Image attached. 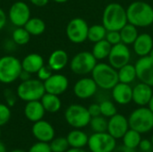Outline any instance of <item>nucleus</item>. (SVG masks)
Listing matches in <instances>:
<instances>
[{
    "label": "nucleus",
    "instance_id": "nucleus-17",
    "mask_svg": "<svg viewBox=\"0 0 153 152\" xmlns=\"http://www.w3.org/2000/svg\"><path fill=\"white\" fill-rule=\"evenodd\" d=\"M98 86L92 78H82L74 87V95L81 99H87L92 97L97 91Z\"/></svg>",
    "mask_w": 153,
    "mask_h": 152
},
{
    "label": "nucleus",
    "instance_id": "nucleus-41",
    "mask_svg": "<svg viewBox=\"0 0 153 152\" xmlns=\"http://www.w3.org/2000/svg\"><path fill=\"white\" fill-rule=\"evenodd\" d=\"M88 110H89V113H90L91 117L98 116L101 115L100 104H91V105H90V107L88 108Z\"/></svg>",
    "mask_w": 153,
    "mask_h": 152
},
{
    "label": "nucleus",
    "instance_id": "nucleus-22",
    "mask_svg": "<svg viewBox=\"0 0 153 152\" xmlns=\"http://www.w3.org/2000/svg\"><path fill=\"white\" fill-rule=\"evenodd\" d=\"M44 65V60L39 54L31 53L26 56L22 61V70L29 73H38L39 70Z\"/></svg>",
    "mask_w": 153,
    "mask_h": 152
},
{
    "label": "nucleus",
    "instance_id": "nucleus-33",
    "mask_svg": "<svg viewBox=\"0 0 153 152\" xmlns=\"http://www.w3.org/2000/svg\"><path fill=\"white\" fill-rule=\"evenodd\" d=\"M30 39V34L24 27H17L13 32V39L17 45H26Z\"/></svg>",
    "mask_w": 153,
    "mask_h": 152
},
{
    "label": "nucleus",
    "instance_id": "nucleus-21",
    "mask_svg": "<svg viewBox=\"0 0 153 152\" xmlns=\"http://www.w3.org/2000/svg\"><path fill=\"white\" fill-rule=\"evenodd\" d=\"M134 53L140 57L148 56L153 48L152 37L148 33L139 34L133 44Z\"/></svg>",
    "mask_w": 153,
    "mask_h": 152
},
{
    "label": "nucleus",
    "instance_id": "nucleus-37",
    "mask_svg": "<svg viewBox=\"0 0 153 152\" xmlns=\"http://www.w3.org/2000/svg\"><path fill=\"white\" fill-rule=\"evenodd\" d=\"M28 152H52V151L48 142H37L30 146Z\"/></svg>",
    "mask_w": 153,
    "mask_h": 152
},
{
    "label": "nucleus",
    "instance_id": "nucleus-36",
    "mask_svg": "<svg viewBox=\"0 0 153 152\" xmlns=\"http://www.w3.org/2000/svg\"><path fill=\"white\" fill-rule=\"evenodd\" d=\"M11 118V109L8 105L0 103V127L6 125Z\"/></svg>",
    "mask_w": 153,
    "mask_h": 152
},
{
    "label": "nucleus",
    "instance_id": "nucleus-19",
    "mask_svg": "<svg viewBox=\"0 0 153 152\" xmlns=\"http://www.w3.org/2000/svg\"><path fill=\"white\" fill-rule=\"evenodd\" d=\"M113 99L119 105H127L133 101V88L123 82H118L112 89Z\"/></svg>",
    "mask_w": 153,
    "mask_h": 152
},
{
    "label": "nucleus",
    "instance_id": "nucleus-43",
    "mask_svg": "<svg viewBox=\"0 0 153 152\" xmlns=\"http://www.w3.org/2000/svg\"><path fill=\"white\" fill-rule=\"evenodd\" d=\"M5 99H6V105H8L9 107H12L15 104V98L13 95H12V93H8V91H5Z\"/></svg>",
    "mask_w": 153,
    "mask_h": 152
},
{
    "label": "nucleus",
    "instance_id": "nucleus-39",
    "mask_svg": "<svg viewBox=\"0 0 153 152\" xmlns=\"http://www.w3.org/2000/svg\"><path fill=\"white\" fill-rule=\"evenodd\" d=\"M52 69L49 67V65H43L39 70V72L37 73H38V78L40 80V81H42V82H44V81H46L47 79H48L53 73H52Z\"/></svg>",
    "mask_w": 153,
    "mask_h": 152
},
{
    "label": "nucleus",
    "instance_id": "nucleus-15",
    "mask_svg": "<svg viewBox=\"0 0 153 152\" xmlns=\"http://www.w3.org/2000/svg\"><path fill=\"white\" fill-rule=\"evenodd\" d=\"M31 133L38 142H50L55 138V129L53 125L43 119L33 123Z\"/></svg>",
    "mask_w": 153,
    "mask_h": 152
},
{
    "label": "nucleus",
    "instance_id": "nucleus-46",
    "mask_svg": "<svg viewBox=\"0 0 153 152\" xmlns=\"http://www.w3.org/2000/svg\"><path fill=\"white\" fill-rule=\"evenodd\" d=\"M65 152H86L83 149H78V148H69Z\"/></svg>",
    "mask_w": 153,
    "mask_h": 152
},
{
    "label": "nucleus",
    "instance_id": "nucleus-16",
    "mask_svg": "<svg viewBox=\"0 0 153 152\" xmlns=\"http://www.w3.org/2000/svg\"><path fill=\"white\" fill-rule=\"evenodd\" d=\"M43 83L46 92L57 96L63 94L67 90L69 85L68 79L60 73L52 74L48 79L44 81Z\"/></svg>",
    "mask_w": 153,
    "mask_h": 152
},
{
    "label": "nucleus",
    "instance_id": "nucleus-3",
    "mask_svg": "<svg viewBox=\"0 0 153 152\" xmlns=\"http://www.w3.org/2000/svg\"><path fill=\"white\" fill-rule=\"evenodd\" d=\"M91 74L97 86L103 90H112L119 82L117 70L108 64H97Z\"/></svg>",
    "mask_w": 153,
    "mask_h": 152
},
{
    "label": "nucleus",
    "instance_id": "nucleus-29",
    "mask_svg": "<svg viewBox=\"0 0 153 152\" xmlns=\"http://www.w3.org/2000/svg\"><path fill=\"white\" fill-rule=\"evenodd\" d=\"M23 27L30 35L33 36L40 35L46 30V24L44 21L39 18H30Z\"/></svg>",
    "mask_w": 153,
    "mask_h": 152
},
{
    "label": "nucleus",
    "instance_id": "nucleus-49",
    "mask_svg": "<svg viewBox=\"0 0 153 152\" xmlns=\"http://www.w3.org/2000/svg\"><path fill=\"white\" fill-rule=\"evenodd\" d=\"M53 1L56 3H58V4H63V3H66L68 0H53Z\"/></svg>",
    "mask_w": 153,
    "mask_h": 152
},
{
    "label": "nucleus",
    "instance_id": "nucleus-34",
    "mask_svg": "<svg viewBox=\"0 0 153 152\" xmlns=\"http://www.w3.org/2000/svg\"><path fill=\"white\" fill-rule=\"evenodd\" d=\"M52 152H65L69 148L66 137H56L49 142Z\"/></svg>",
    "mask_w": 153,
    "mask_h": 152
},
{
    "label": "nucleus",
    "instance_id": "nucleus-52",
    "mask_svg": "<svg viewBox=\"0 0 153 152\" xmlns=\"http://www.w3.org/2000/svg\"><path fill=\"white\" fill-rule=\"evenodd\" d=\"M152 145H153V134H152Z\"/></svg>",
    "mask_w": 153,
    "mask_h": 152
},
{
    "label": "nucleus",
    "instance_id": "nucleus-14",
    "mask_svg": "<svg viewBox=\"0 0 153 152\" xmlns=\"http://www.w3.org/2000/svg\"><path fill=\"white\" fill-rule=\"evenodd\" d=\"M130 129L128 119L121 115L116 114L108 121V133L115 139H122L125 133Z\"/></svg>",
    "mask_w": 153,
    "mask_h": 152
},
{
    "label": "nucleus",
    "instance_id": "nucleus-35",
    "mask_svg": "<svg viewBox=\"0 0 153 152\" xmlns=\"http://www.w3.org/2000/svg\"><path fill=\"white\" fill-rule=\"evenodd\" d=\"M100 111H101V116L105 117H112L116 114H117V109L116 105L110 101V100H104L100 104Z\"/></svg>",
    "mask_w": 153,
    "mask_h": 152
},
{
    "label": "nucleus",
    "instance_id": "nucleus-2",
    "mask_svg": "<svg viewBox=\"0 0 153 152\" xmlns=\"http://www.w3.org/2000/svg\"><path fill=\"white\" fill-rule=\"evenodd\" d=\"M127 22L126 9L123 5L118 3H110L105 7L102 25L107 30H120Z\"/></svg>",
    "mask_w": 153,
    "mask_h": 152
},
{
    "label": "nucleus",
    "instance_id": "nucleus-20",
    "mask_svg": "<svg viewBox=\"0 0 153 152\" xmlns=\"http://www.w3.org/2000/svg\"><path fill=\"white\" fill-rule=\"evenodd\" d=\"M23 113L25 117L29 121L35 123L43 119L46 111L40 100H33V101L26 102Z\"/></svg>",
    "mask_w": 153,
    "mask_h": 152
},
{
    "label": "nucleus",
    "instance_id": "nucleus-13",
    "mask_svg": "<svg viewBox=\"0 0 153 152\" xmlns=\"http://www.w3.org/2000/svg\"><path fill=\"white\" fill-rule=\"evenodd\" d=\"M137 78L141 82L153 87V59L149 56H142L134 65Z\"/></svg>",
    "mask_w": 153,
    "mask_h": 152
},
{
    "label": "nucleus",
    "instance_id": "nucleus-5",
    "mask_svg": "<svg viewBox=\"0 0 153 152\" xmlns=\"http://www.w3.org/2000/svg\"><path fill=\"white\" fill-rule=\"evenodd\" d=\"M129 126L142 133H147L153 129V112L149 108L140 107L134 110L129 118Z\"/></svg>",
    "mask_w": 153,
    "mask_h": 152
},
{
    "label": "nucleus",
    "instance_id": "nucleus-10",
    "mask_svg": "<svg viewBox=\"0 0 153 152\" xmlns=\"http://www.w3.org/2000/svg\"><path fill=\"white\" fill-rule=\"evenodd\" d=\"M88 30L89 26L85 20L74 18L66 26V36L71 42L80 44L88 39Z\"/></svg>",
    "mask_w": 153,
    "mask_h": 152
},
{
    "label": "nucleus",
    "instance_id": "nucleus-47",
    "mask_svg": "<svg viewBox=\"0 0 153 152\" xmlns=\"http://www.w3.org/2000/svg\"><path fill=\"white\" fill-rule=\"evenodd\" d=\"M148 108L151 109L152 112H153V94L152 98H151V99H150V101H149V103H148Z\"/></svg>",
    "mask_w": 153,
    "mask_h": 152
},
{
    "label": "nucleus",
    "instance_id": "nucleus-11",
    "mask_svg": "<svg viewBox=\"0 0 153 152\" xmlns=\"http://www.w3.org/2000/svg\"><path fill=\"white\" fill-rule=\"evenodd\" d=\"M131 57L130 49L128 46L120 42L117 45L112 46L110 53L108 55V62L111 66L118 70L122 66L129 64Z\"/></svg>",
    "mask_w": 153,
    "mask_h": 152
},
{
    "label": "nucleus",
    "instance_id": "nucleus-18",
    "mask_svg": "<svg viewBox=\"0 0 153 152\" xmlns=\"http://www.w3.org/2000/svg\"><path fill=\"white\" fill-rule=\"evenodd\" d=\"M152 94V86L140 82L133 88V101L139 107H145L148 105Z\"/></svg>",
    "mask_w": 153,
    "mask_h": 152
},
{
    "label": "nucleus",
    "instance_id": "nucleus-40",
    "mask_svg": "<svg viewBox=\"0 0 153 152\" xmlns=\"http://www.w3.org/2000/svg\"><path fill=\"white\" fill-rule=\"evenodd\" d=\"M139 148L142 151L150 152L153 149L152 142V141H150L148 139H142V141L139 144Z\"/></svg>",
    "mask_w": 153,
    "mask_h": 152
},
{
    "label": "nucleus",
    "instance_id": "nucleus-44",
    "mask_svg": "<svg viewBox=\"0 0 153 152\" xmlns=\"http://www.w3.org/2000/svg\"><path fill=\"white\" fill-rule=\"evenodd\" d=\"M6 23V14L4 11L0 7V30L4 27Z\"/></svg>",
    "mask_w": 153,
    "mask_h": 152
},
{
    "label": "nucleus",
    "instance_id": "nucleus-4",
    "mask_svg": "<svg viewBox=\"0 0 153 152\" xmlns=\"http://www.w3.org/2000/svg\"><path fill=\"white\" fill-rule=\"evenodd\" d=\"M18 98L25 102L40 100L46 93L44 83L39 79H28L22 81L16 90Z\"/></svg>",
    "mask_w": 153,
    "mask_h": 152
},
{
    "label": "nucleus",
    "instance_id": "nucleus-30",
    "mask_svg": "<svg viewBox=\"0 0 153 152\" xmlns=\"http://www.w3.org/2000/svg\"><path fill=\"white\" fill-rule=\"evenodd\" d=\"M123 144L130 149H136L139 147V144L142 141L141 133L134 129H129L122 138Z\"/></svg>",
    "mask_w": 153,
    "mask_h": 152
},
{
    "label": "nucleus",
    "instance_id": "nucleus-48",
    "mask_svg": "<svg viewBox=\"0 0 153 152\" xmlns=\"http://www.w3.org/2000/svg\"><path fill=\"white\" fill-rule=\"evenodd\" d=\"M0 152H7L5 145L2 142H0Z\"/></svg>",
    "mask_w": 153,
    "mask_h": 152
},
{
    "label": "nucleus",
    "instance_id": "nucleus-12",
    "mask_svg": "<svg viewBox=\"0 0 153 152\" xmlns=\"http://www.w3.org/2000/svg\"><path fill=\"white\" fill-rule=\"evenodd\" d=\"M8 15L13 25L16 27H23L30 18V11L26 3L17 1L12 4Z\"/></svg>",
    "mask_w": 153,
    "mask_h": 152
},
{
    "label": "nucleus",
    "instance_id": "nucleus-28",
    "mask_svg": "<svg viewBox=\"0 0 153 152\" xmlns=\"http://www.w3.org/2000/svg\"><path fill=\"white\" fill-rule=\"evenodd\" d=\"M117 73H118L119 82H123V83L130 84L135 80V78H137L135 66L131 64H127L122 66L121 68H119Z\"/></svg>",
    "mask_w": 153,
    "mask_h": 152
},
{
    "label": "nucleus",
    "instance_id": "nucleus-32",
    "mask_svg": "<svg viewBox=\"0 0 153 152\" xmlns=\"http://www.w3.org/2000/svg\"><path fill=\"white\" fill-rule=\"evenodd\" d=\"M90 126L94 133H104L108 131V121L103 116L91 117Z\"/></svg>",
    "mask_w": 153,
    "mask_h": 152
},
{
    "label": "nucleus",
    "instance_id": "nucleus-7",
    "mask_svg": "<svg viewBox=\"0 0 153 152\" xmlns=\"http://www.w3.org/2000/svg\"><path fill=\"white\" fill-rule=\"evenodd\" d=\"M66 123L74 129H82L90 125L91 116L88 108L82 105H70L65 112Z\"/></svg>",
    "mask_w": 153,
    "mask_h": 152
},
{
    "label": "nucleus",
    "instance_id": "nucleus-31",
    "mask_svg": "<svg viewBox=\"0 0 153 152\" xmlns=\"http://www.w3.org/2000/svg\"><path fill=\"white\" fill-rule=\"evenodd\" d=\"M107 29L102 24H94L89 27L88 30V39L91 42L96 43L102 39H105L107 35Z\"/></svg>",
    "mask_w": 153,
    "mask_h": 152
},
{
    "label": "nucleus",
    "instance_id": "nucleus-50",
    "mask_svg": "<svg viewBox=\"0 0 153 152\" xmlns=\"http://www.w3.org/2000/svg\"><path fill=\"white\" fill-rule=\"evenodd\" d=\"M10 152H26L25 151H22V150H19V149H16V150H13Z\"/></svg>",
    "mask_w": 153,
    "mask_h": 152
},
{
    "label": "nucleus",
    "instance_id": "nucleus-25",
    "mask_svg": "<svg viewBox=\"0 0 153 152\" xmlns=\"http://www.w3.org/2000/svg\"><path fill=\"white\" fill-rule=\"evenodd\" d=\"M42 106L46 112L48 113H56L60 110L62 103L57 95L50 94L46 92L40 99Z\"/></svg>",
    "mask_w": 153,
    "mask_h": 152
},
{
    "label": "nucleus",
    "instance_id": "nucleus-24",
    "mask_svg": "<svg viewBox=\"0 0 153 152\" xmlns=\"http://www.w3.org/2000/svg\"><path fill=\"white\" fill-rule=\"evenodd\" d=\"M70 148L82 149L88 144L89 136L81 129H74L66 136Z\"/></svg>",
    "mask_w": 153,
    "mask_h": 152
},
{
    "label": "nucleus",
    "instance_id": "nucleus-27",
    "mask_svg": "<svg viewBox=\"0 0 153 152\" xmlns=\"http://www.w3.org/2000/svg\"><path fill=\"white\" fill-rule=\"evenodd\" d=\"M112 45L108 40L102 39L94 43L91 53L97 60H102L108 57Z\"/></svg>",
    "mask_w": 153,
    "mask_h": 152
},
{
    "label": "nucleus",
    "instance_id": "nucleus-26",
    "mask_svg": "<svg viewBox=\"0 0 153 152\" xmlns=\"http://www.w3.org/2000/svg\"><path fill=\"white\" fill-rule=\"evenodd\" d=\"M119 32H120V36H121V42L127 46L133 45L139 35L137 27L129 22H127L119 30Z\"/></svg>",
    "mask_w": 153,
    "mask_h": 152
},
{
    "label": "nucleus",
    "instance_id": "nucleus-8",
    "mask_svg": "<svg viewBox=\"0 0 153 152\" xmlns=\"http://www.w3.org/2000/svg\"><path fill=\"white\" fill-rule=\"evenodd\" d=\"M96 65L97 59L94 57L91 52L82 51L72 58L70 68L75 74L85 75L91 73Z\"/></svg>",
    "mask_w": 153,
    "mask_h": 152
},
{
    "label": "nucleus",
    "instance_id": "nucleus-38",
    "mask_svg": "<svg viewBox=\"0 0 153 152\" xmlns=\"http://www.w3.org/2000/svg\"><path fill=\"white\" fill-rule=\"evenodd\" d=\"M105 39L108 40L112 46L120 43L121 42V36H120L119 30H108Z\"/></svg>",
    "mask_w": 153,
    "mask_h": 152
},
{
    "label": "nucleus",
    "instance_id": "nucleus-53",
    "mask_svg": "<svg viewBox=\"0 0 153 152\" xmlns=\"http://www.w3.org/2000/svg\"><path fill=\"white\" fill-rule=\"evenodd\" d=\"M0 138H1V129H0Z\"/></svg>",
    "mask_w": 153,
    "mask_h": 152
},
{
    "label": "nucleus",
    "instance_id": "nucleus-1",
    "mask_svg": "<svg viewBox=\"0 0 153 152\" xmlns=\"http://www.w3.org/2000/svg\"><path fill=\"white\" fill-rule=\"evenodd\" d=\"M127 21L136 27H148L153 24L152 6L143 1H135L126 8Z\"/></svg>",
    "mask_w": 153,
    "mask_h": 152
},
{
    "label": "nucleus",
    "instance_id": "nucleus-51",
    "mask_svg": "<svg viewBox=\"0 0 153 152\" xmlns=\"http://www.w3.org/2000/svg\"><path fill=\"white\" fill-rule=\"evenodd\" d=\"M148 56H151V57L153 59V48L151 50V52L149 53V55H148Z\"/></svg>",
    "mask_w": 153,
    "mask_h": 152
},
{
    "label": "nucleus",
    "instance_id": "nucleus-42",
    "mask_svg": "<svg viewBox=\"0 0 153 152\" xmlns=\"http://www.w3.org/2000/svg\"><path fill=\"white\" fill-rule=\"evenodd\" d=\"M113 152H136L134 149H130L126 146H125L124 144L122 145H117V147L115 148V150Z\"/></svg>",
    "mask_w": 153,
    "mask_h": 152
},
{
    "label": "nucleus",
    "instance_id": "nucleus-45",
    "mask_svg": "<svg viewBox=\"0 0 153 152\" xmlns=\"http://www.w3.org/2000/svg\"><path fill=\"white\" fill-rule=\"evenodd\" d=\"M30 3L36 6H39V7H41V6H44L46 5L49 0H30Z\"/></svg>",
    "mask_w": 153,
    "mask_h": 152
},
{
    "label": "nucleus",
    "instance_id": "nucleus-9",
    "mask_svg": "<svg viewBox=\"0 0 153 152\" xmlns=\"http://www.w3.org/2000/svg\"><path fill=\"white\" fill-rule=\"evenodd\" d=\"M87 145L91 152H113L117 147V139L108 132L94 133L89 137Z\"/></svg>",
    "mask_w": 153,
    "mask_h": 152
},
{
    "label": "nucleus",
    "instance_id": "nucleus-6",
    "mask_svg": "<svg viewBox=\"0 0 153 152\" xmlns=\"http://www.w3.org/2000/svg\"><path fill=\"white\" fill-rule=\"evenodd\" d=\"M22 72V62L18 58L13 56H4L0 58V82L12 83L20 78Z\"/></svg>",
    "mask_w": 153,
    "mask_h": 152
},
{
    "label": "nucleus",
    "instance_id": "nucleus-23",
    "mask_svg": "<svg viewBox=\"0 0 153 152\" xmlns=\"http://www.w3.org/2000/svg\"><path fill=\"white\" fill-rule=\"evenodd\" d=\"M68 63V55L63 49H56L51 53L48 58V65L53 71H60Z\"/></svg>",
    "mask_w": 153,
    "mask_h": 152
}]
</instances>
